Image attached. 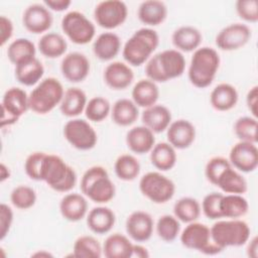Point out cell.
<instances>
[{
  "label": "cell",
  "mask_w": 258,
  "mask_h": 258,
  "mask_svg": "<svg viewBox=\"0 0 258 258\" xmlns=\"http://www.w3.org/2000/svg\"><path fill=\"white\" fill-rule=\"evenodd\" d=\"M185 70V58L175 48L165 49L153 54L145 64L147 79L154 83H165L180 77Z\"/></svg>",
  "instance_id": "cell-1"
},
{
  "label": "cell",
  "mask_w": 258,
  "mask_h": 258,
  "mask_svg": "<svg viewBox=\"0 0 258 258\" xmlns=\"http://www.w3.org/2000/svg\"><path fill=\"white\" fill-rule=\"evenodd\" d=\"M221 58L218 51L210 46H200L191 55L187 77L192 86L205 89L212 85L219 71Z\"/></svg>",
  "instance_id": "cell-2"
},
{
  "label": "cell",
  "mask_w": 258,
  "mask_h": 258,
  "mask_svg": "<svg viewBox=\"0 0 258 258\" xmlns=\"http://www.w3.org/2000/svg\"><path fill=\"white\" fill-rule=\"evenodd\" d=\"M159 44L158 33L150 27L137 29L124 43L122 55L125 61L133 67L145 63Z\"/></svg>",
  "instance_id": "cell-3"
},
{
  "label": "cell",
  "mask_w": 258,
  "mask_h": 258,
  "mask_svg": "<svg viewBox=\"0 0 258 258\" xmlns=\"http://www.w3.org/2000/svg\"><path fill=\"white\" fill-rule=\"evenodd\" d=\"M41 181L58 192H69L77 183V173L60 156L46 153L41 167Z\"/></svg>",
  "instance_id": "cell-4"
},
{
  "label": "cell",
  "mask_w": 258,
  "mask_h": 258,
  "mask_svg": "<svg viewBox=\"0 0 258 258\" xmlns=\"http://www.w3.org/2000/svg\"><path fill=\"white\" fill-rule=\"evenodd\" d=\"M82 194L96 204H106L112 201L116 187L111 180L107 169L101 165L88 168L81 178Z\"/></svg>",
  "instance_id": "cell-5"
},
{
  "label": "cell",
  "mask_w": 258,
  "mask_h": 258,
  "mask_svg": "<svg viewBox=\"0 0 258 258\" xmlns=\"http://www.w3.org/2000/svg\"><path fill=\"white\" fill-rule=\"evenodd\" d=\"M63 94L64 89L57 79H42L28 95L29 110L38 115L47 114L59 106Z\"/></svg>",
  "instance_id": "cell-6"
},
{
  "label": "cell",
  "mask_w": 258,
  "mask_h": 258,
  "mask_svg": "<svg viewBox=\"0 0 258 258\" xmlns=\"http://www.w3.org/2000/svg\"><path fill=\"white\" fill-rule=\"evenodd\" d=\"M213 242L222 250L228 247H240L250 239L249 225L240 219L217 220L210 228Z\"/></svg>",
  "instance_id": "cell-7"
},
{
  "label": "cell",
  "mask_w": 258,
  "mask_h": 258,
  "mask_svg": "<svg viewBox=\"0 0 258 258\" xmlns=\"http://www.w3.org/2000/svg\"><path fill=\"white\" fill-rule=\"evenodd\" d=\"M141 194L154 204L170 201L175 192L174 182L159 171H149L139 180Z\"/></svg>",
  "instance_id": "cell-8"
},
{
  "label": "cell",
  "mask_w": 258,
  "mask_h": 258,
  "mask_svg": "<svg viewBox=\"0 0 258 258\" xmlns=\"http://www.w3.org/2000/svg\"><path fill=\"white\" fill-rule=\"evenodd\" d=\"M179 235L181 244L189 250L206 255H216L223 251L213 242L210 227L205 224L196 221L188 223Z\"/></svg>",
  "instance_id": "cell-9"
},
{
  "label": "cell",
  "mask_w": 258,
  "mask_h": 258,
  "mask_svg": "<svg viewBox=\"0 0 258 258\" xmlns=\"http://www.w3.org/2000/svg\"><path fill=\"white\" fill-rule=\"evenodd\" d=\"M61 30L76 44H87L96 34L95 24L80 11H69L61 18Z\"/></svg>",
  "instance_id": "cell-10"
},
{
  "label": "cell",
  "mask_w": 258,
  "mask_h": 258,
  "mask_svg": "<svg viewBox=\"0 0 258 258\" xmlns=\"http://www.w3.org/2000/svg\"><path fill=\"white\" fill-rule=\"evenodd\" d=\"M28 110V94L18 87L9 88L4 93L1 101V127L17 123Z\"/></svg>",
  "instance_id": "cell-11"
},
{
  "label": "cell",
  "mask_w": 258,
  "mask_h": 258,
  "mask_svg": "<svg viewBox=\"0 0 258 258\" xmlns=\"http://www.w3.org/2000/svg\"><path fill=\"white\" fill-rule=\"evenodd\" d=\"M64 139L78 150H90L98 141V135L94 127L86 120L72 118L63 126Z\"/></svg>",
  "instance_id": "cell-12"
},
{
  "label": "cell",
  "mask_w": 258,
  "mask_h": 258,
  "mask_svg": "<svg viewBox=\"0 0 258 258\" xmlns=\"http://www.w3.org/2000/svg\"><path fill=\"white\" fill-rule=\"evenodd\" d=\"M128 16V7L121 0H105L99 2L94 9L96 23L107 30L122 25Z\"/></svg>",
  "instance_id": "cell-13"
},
{
  "label": "cell",
  "mask_w": 258,
  "mask_h": 258,
  "mask_svg": "<svg viewBox=\"0 0 258 258\" xmlns=\"http://www.w3.org/2000/svg\"><path fill=\"white\" fill-rule=\"evenodd\" d=\"M251 38V29L245 23H231L222 28L216 35L218 48L225 51L237 50L245 46Z\"/></svg>",
  "instance_id": "cell-14"
},
{
  "label": "cell",
  "mask_w": 258,
  "mask_h": 258,
  "mask_svg": "<svg viewBox=\"0 0 258 258\" xmlns=\"http://www.w3.org/2000/svg\"><path fill=\"white\" fill-rule=\"evenodd\" d=\"M257 143L239 141L234 144L229 152L231 165L240 172H252L258 166Z\"/></svg>",
  "instance_id": "cell-15"
},
{
  "label": "cell",
  "mask_w": 258,
  "mask_h": 258,
  "mask_svg": "<svg viewBox=\"0 0 258 258\" xmlns=\"http://www.w3.org/2000/svg\"><path fill=\"white\" fill-rule=\"evenodd\" d=\"M52 21V14L43 3L28 5L22 14V24L24 28L33 34L46 33L51 27Z\"/></svg>",
  "instance_id": "cell-16"
},
{
  "label": "cell",
  "mask_w": 258,
  "mask_h": 258,
  "mask_svg": "<svg viewBox=\"0 0 258 258\" xmlns=\"http://www.w3.org/2000/svg\"><path fill=\"white\" fill-rule=\"evenodd\" d=\"M91 64L88 57L81 52L73 51L66 54L60 62L63 78L71 83H81L90 74Z\"/></svg>",
  "instance_id": "cell-17"
},
{
  "label": "cell",
  "mask_w": 258,
  "mask_h": 258,
  "mask_svg": "<svg viewBox=\"0 0 258 258\" xmlns=\"http://www.w3.org/2000/svg\"><path fill=\"white\" fill-rule=\"evenodd\" d=\"M125 228L128 236L132 240L135 242H145L153 234L154 221L147 212L135 211L127 217Z\"/></svg>",
  "instance_id": "cell-18"
},
{
  "label": "cell",
  "mask_w": 258,
  "mask_h": 258,
  "mask_svg": "<svg viewBox=\"0 0 258 258\" xmlns=\"http://www.w3.org/2000/svg\"><path fill=\"white\" fill-rule=\"evenodd\" d=\"M167 142L175 149L188 148L196 139V127L185 119L171 121L166 129Z\"/></svg>",
  "instance_id": "cell-19"
},
{
  "label": "cell",
  "mask_w": 258,
  "mask_h": 258,
  "mask_svg": "<svg viewBox=\"0 0 258 258\" xmlns=\"http://www.w3.org/2000/svg\"><path fill=\"white\" fill-rule=\"evenodd\" d=\"M103 79L110 89L120 91L125 90L132 84L134 73L128 63L116 60L107 64L104 70Z\"/></svg>",
  "instance_id": "cell-20"
},
{
  "label": "cell",
  "mask_w": 258,
  "mask_h": 258,
  "mask_svg": "<svg viewBox=\"0 0 258 258\" xmlns=\"http://www.w3.org/2000/svg\"><path fill=\"white\" fill-rule=\"evenodd\" d=\"M141 120L145 127L153 133H161L166 131L172 121L170 110L161 104H154L145 108L141 114Z\"/></svg>",
  "instance_id": "cell-21"
},
{
  "label": "cell",
  "mask_w": 258,
  "mask_h": 258,
  "mask_svg": "<svg viewBox=\"0 0 258 258\" xmlns=\"http://www.w3.org/2000/svg\"><path fill=\"white\" fill-rule=\"evenodd\" d=\"M59 212L62 218L69 222H79L88 214V202L82 194L70 192L59 202Z\"/></svg>",
  "instance_id": "cell-22"
},
{
  "label": "cell",
  "mask_w": 258,
  "mask_h": 258,
  "mask_svg": "<svg viewBox=\"0 0 258 258\" xmlns=\"http://www.w3.org/2000/svg\"><path fill=\"white\" fill-rule=\"evenodd\" d=\"M43 75L44 67L36 56L25 59L17 63L14 68L16 81L26 87L37 85L42 80Z\"/></svg>",
  "instance_id": "cell-23"
},
{
  "label": "cell",
  "mask_w": 258,
  "mask_h": 258,
  "mask_svg": "<svg viewBox=\"0 0 258 258\" xmlns=\"http://www.w3.org/2000/svg\"><path fill=\"white\" fill-rule=\"evenodd\" d=\"M125 140L130 151L136 154L148 153L155 145L154 133L144 125L129 129Z\"/></svg>",
  "instance_id": "cell-24"
},
{
  "label": "cell",
  "mask_w": 258,
  "mask_h": 258,
  "mask_svg": "<svg viewBox=\"0 0 258 258\" xmlns=\"http://www.w3.org/2000/svg\"><path fill=\"white\" fill-rule=\"evenodd\" d=\"M202 40L203 35L201 31L191 25L179 26L171 35L172 44L180 52L195 51L200 47Z\"/></svg>",
  "instance_id": "cell-25"
},
{
  "label": "cell",
  "mask_w": 258,
  "mask_h": 258,
  "mask_svg": "<svg viewBox=\"0 0 258 258\" xmlns=\"http://www.w3.org/2000/svg\"><path fill=\"white\" fill-rule=\"evenodd\" d=\"M115 222V213L105 206L95 207L87 214V226L95 234L103 235L109 233Z\"/></svg>",
  "instance_id": "cell-26"
},
{
  "label": "cell",
  "mask_w": 258,
  "mask_h": 258,
  "mask_svg": "<svg viewBox=\"0 0 258 258\" xmlns=\"http://www.w3.org/2000/svg\"><path fill=\"white\" fill-rule=\"evenodd\" d=\"M121 50L120 37L111 31L102 32L97 36L93 43V52L95 56L103 61L113 59Z\"/></svg>",
  "instance_id": "cell-27"
},
{
  "label": "cell",
  "mask_w": 258,
  "mask_h": 258,
  "mask_svg": "<svg viewBox=\"0 0 258 258\" xmlns=\"http://www.w3.org/2000/svg\"><path fill=\"white\" fill-rule=\"evenodd\" d=\"M239 100V94L233 85L229 83H221L217 85L211 92L210 104L220 112H226L233 109Z\"/></svg>",
  "instance_id": "cell-28"
},
{
  "label": "cell",
  "mask_w": 258,
  "mask_h": 258,
  "mask_svg": "<svg viewBox=\"0 0 258 258\" xmlns=\"http://www.w3.org/2000/svg\"><path fill=\"white\" fill-rule=\"evenodd\" d=\"M167 6L160 0H145L137 10L138 19L147 26H157L167 17Z\"/></svg>",
  "instance_id": "cell-29"
},
{
  "label": "cell",
  "mask_w": 258,
  "mask_h": 258,
  "mask_svg": "<svg viewBox=\"0 0 258 258\" xmlns=\"http://www.w3.org/2000/svg\"><path fill=\"white\" fill-rule=\"evenodd\" d=\"M87 103V95L82 89L77 87L69 88L64 91L59 110L66 117L77 118L85 111Z\"/></svg>",
  "instance_id": "cell-30"
},
{
  "label": "cell",
  "mask_w": 258,
  "mask_h": 258,
  "mask_svg": "<svg viewBox=\"0 0 258 258\" xmlns=\"http://www.w3.org/2000/svg\"><path fill=\"white\" fill-rule=\"evenodd\" d=\"M132 101L140 108H148L156 104L159 98V88L149 79L139 80L131 92Z\"/></svg>",
  "instance_id": "cell-31"
},
{
  "label": "cell",
  "mask_w": 258,
  "mask_h": 258,
  "mask_svg": "<svg viewBox=\"0 0 258 258\" xmlns=\"http://www.w3.org/2000/svg\"><path fill=\"white\" fill-rule=\"evenodd\" d=\"M138 106L130 99L121 98L117 100L111 109L112 121L121 127H128L134 124L139 117Z\"/></svg>",
  "instance_id": "cell-32"
},
{
  "label": "cell",
  "mask_w": 258,
  "mask_h": 258,
  "mask_svg": "<svg viewBox=\"0 0 258 258\" xmlns=\"http://www.w3.org/2000/svg\"><path fill=\"white\" fill-rule=\"evenodd\" d=\"M133 243L120 233L109 235L103 244V255L107 258H132Z\"/></svg>",
  "instance_id": "cell-33"
},
{
  "label": "cell",
  "mask_w": 258,
  "mask_h": 258,
  "mask_svg": "<svg viewBox=\"0 0 258 258\" xmlns=\"http://www.w3.org/2000/svg\"><path fill=\"white\" fill-rule=\"evenodd\" d=\"M149 153L151 164L159 171L172 169L177 160L175 148L168 142L155 143Z\"/></svg>",
  "instance_id": "cell-34"
},
{
  "label": "cell",
  "mask_w": 258,
  "mask_h": 258,
  "mask_svg": "<svg viewBox=\"0 0 258 258\" xmlns=\"http://www.w3.org/2000/svg\"><path fill=\"white\" fill-rule=\"evenodd\" d=\"M216 186H218L225 194L235 195H243L248 189L246 178L232 165L220 175Z\"/></svg>",
  "instance_id": "cell-35"
},
{
  "label": "cell",
  "mask_w": 258,
  "mask_h": 258,
  "mask_svg": "<svg viewBox=\"0 0 258 258\" xmlns=\"http://www.w3.org/2000/svg\"><path fill=\"white\" fill-rule=\"evenodd\" d=\"M37 48L43 56L47 58H57L66 53L68 43L61 34L46 32L39 38Z\"/></svg>",
  "instance_id": "cell-36"
},
{
  "label": "cell",
  "mask_w": 258,
  "mask_h": 258,
  "mask_svg": "<svg viewBox=\"0 0 258 258\" xmlns=\"http://www.w3.org/2000/svg\"><path fill=\"white\" fill-rule=\"evenodd\" d=\"M222 219H240L249 211L248 201L242 195L226 194L220 202Z\"/></svg>",
  "instance_id": "cell-37"
},
{
  "label": "cell",
  "mask_w": 258,
  "mask_h": 258,
  "mask_svg": "<svg viewBox=\"0 0 258 258\" xmlns=\"http://www.w3.org/2000/svg\"><path fill=\"white\" fill-rule=\"evenodd\" d=\"M202 209L198 200L191 197H183L173 205L174 217L182 223H191L199 219Z\"/></svg>",
  "instance_id": "cell-38"
},
{
  "label": "cell",
  "mask_w": 258,
  "mask_h": 258,
  "mask_svg": "<svg viewBox=\"0 0 258 258\" xmlns=\"http://www.w3.org/2000/svg\"><path fill=\"white\" fill-rule=\"evenodd\" d=\"M140 169L139 160L129 153L121 154L114 163V170L117 177L124 181L134 180L139 175Z\"/></svg>",
  "instance_id": "cell-39"
},
{
  "label": "cell",
  "mask_w": 258,
  "mask_h": 258,
  "mask_svg": "<svg viewBox=\"0 0 258 258\" xmlns=\"http://www.w3.org/2000/svg\"><path fill=\"white\" fill-rule=\"evenodd\" d=\"M103 246L93 236L83 235L77 238L73 246V256L78 258H100Z\"/></svg>",
  "instance_id": "cell-40"
},
{
  "label": "cell",
  "mask_w": 258,
  "mask_h": 258,
  "mask_svg": "<svg viewBox=\"0 0 258 258\" xmlns=\"http://www.w3.org/2000/svg\"><path fill=\"white\" fill-rule=\"evenodd\" d=\"M35 54H36L35 44L30 39L24 38V37L16 38L12 42H10L7 48L8 59L14 66H16L17 63L25 59L35 56Z\"/></svg>",
  "instance_id": "cell-41"
},
{
  "label": "cell",
  "mask_w": 258,
  "mask_h": 258,
  "mask_svg": "<svg viewBox=\"0 0 258 258\" xmlns=\"http://www.w3.org/2000/svg\"><path fill=\"white\" fill-rule=\"evenodd\" d=\"M233 130L239 141L257 143L258 141V121L253 116L239 117L233 126Z\"/></svg>",
  "instance_id": "cell-42"
},
{
  "label": "cell",
  "mask_w": 258,
  "mask_h": 258,
  "mask_svg": "<svg viewBox=\"0 0 258 258\" xmlns=\"http://www.w3.org/2000/svg\"><path fill=\"white\" fill-rule=\"evenodd\" d=\"M155 228L158 237L167 243L174 241L180 234V222L174 215H163L159 217Z\"/></svg>",
  "instance_id": "cell-43"
},
{
  "label": "cell",
  "mask_w": 258,
  "mask_h": 258,
  "mask_svg": "<svg viewBox=\"0 0 258 258\" xmlns=\"http://www.w3.org/2000/svg\"><path fill=\"white\" fill-rule=\"evenodd\" d=\"M110 102L101 96L91 98L85 108V115L89 121L101 122L111 114Z\"/></svg>",
  "instance_id": "cell-44"
},
{
  "label": "cell",
  "mask_w": 258,
  "mask_h": 258,
  "mask_svg": "<svg viewBox=\"0 0 258 258\" xmlns=\"http://www.w3.org/2000/svg\"><path fill=\"white\" fill-rule=\"evenodd\" d=\"M37 200L36 191L31 186L20 184L14 187L10 194L11 204L19 210H28L32 208Z\"/></svg>",
  "instance_id": "cell-45"
},
{
  "label": "cell",
  "mask_w": 258,
  "mask_h": 258,
  "mask_svg": "<svg viewBox=\"0 0 258 258\" xmlns=\"http://www.w3.org/2000/svg\"><path fill=\"white\" fill-rule=\"evenodd\" d=\"M231 166V163L228 158L223 156H215L208 160L205 167V175L212 184L216 185L220 175Z\"/></svg>",
  "instance_id": "cell-46"
},
{
  "label": "cell",
  "mask_w": 258,
  "mask_h": 258,
  "mask_svg": "<svg viewBox=\"0 0 258 258\" xmlns=\"http://www.w3.org/2000/svg\"><path fill=\"white\" fill-rule=\"evenodd\" d=\"M223 194L213 191L206 195L203 199L201 209L204 215L210 220H220L222 219L220 211V202Z\"/></svg>",
  "instance_id": "cell-47"
},
{
  "label": "cell",
  "mask_w": 258,
  "mask_h": 258,
  "mask_svg": "<svg viewBox=\"0 0 258 258\" xmlns=\"http://www.w3.org/2000/svg\"><path fill=\"white\" fill-rule=\"evenodd\" d=\"M45 152L35 151L30 153L24 161V171L26 175L32 180L40 181L41 178V167Z\"/></svg>",
  "instance_id": "cell-48"
},
{
  "label": "cell",
  "mask_w": 258,
  "mask_h": 258,
  "mask_svg": "<svg viewBox=\"0 0 258 258\" xmlns=\"http://www.w3.org/2000/svg\"><path fill=\"white\" fill-rule=\"evenodd\" d=\"M235 9L241 19L246 22L256 23L258 21V2L257 0H238Z\"/></svg>",
  "instance_id": "cell-49"
},
{
  "label": "cell",
  "mask_w": 258,
  "mask_h": 258,
  "mask_svg": "<svg viewBox=\"0 0 258 258\" xmlns=\"http://www.w3.org/2000/svg\"><path fill=\"white\" fill-rule=\"evenodd\" d=\"M13 223V211L12 209L2 203L0 205V240H4L8 235Z\"/></svg>",
  "instance_id": "cell-50"
},
{
  "label": "cell",
  "mask_w": 258,
  "mask_h": 258,
  "mask_svg": "<svg viewBox=\"0 0 258 258\" xmlns=\"http://www.w3.org/2000/svg\"><path fill=\"white\" fill-rule=\"evenodd\" d=\"M13 22L9 17L5 15H1L0 17V45L4 46L5 43L10 40L13 35Z\"/></svg>",
  "instance_id": "cell-51"
},
{
  "label": "cell",
  "mask_w": 258,
  "mask_h": 258,
  "mask_svg": "<svg viewBox=\"0 0 258 258\" xmlns=\"http://www.w3.org/2000/svg\"><path fill=\"white\" fill-rule=\"evenodd\" d=\"M257 102H258V87L253 86L246 95V105L253 117L257 118Z\"/></svg>",
  "instance_id": "cell-52"
},
{
  "label": "cell",
  "mask_w": 258,
  "mask_h": 258,
  "mask_svg": "<svg viewBox=\"0 0 258 258\" xmlns=\"http://www.w3.org/2000/svg\"><path fill=\"white\" fill-rule=\"evenodd\" d=\"M42 3L49 10L56 11V12L66 11L72 5L71 0H44Z\"/></svg>",
  "instance_id": "cell-53"
},
{
  "label": "cell",
  "mask_w": 258,
  "mask_h": 258,
  "mask_svg": "<svg viewBox=\"0 0 258 258\" xmlns=\"http://www.w3.org/2000/svg\"><path fill=\"white\" fill-rule=\"evenodd\" d=\"M248 246H247V255L251 258H257L258 257V238L257 236H254L253 238L248 240Z\"/></svg>",
  "instance_id": "cell-54"
},
{
  "label": "cell",
  "mask_w": 258,
  "mask_h": 258,
  "mask_svg": "<svg viewBox=\"0 0 258 258\" xmlns=\"http://www.w3.org/2000/svg\"><path fill=\"white\" fill-rule=\"evenodd\" d=\"M132 257H137V258H147L149 257V253L145 247L139 244H134L133 245V253Z\"/></svg>",
  "instance_id": "cell-55"
},
{
  "label": "cell",
  "mask_w": 258,
  "mask_h": 258,
  "mask_svg": "<svg viewBox=\"0 0 258 258\" xmlns=\"http://www.w3.org/2000/svg\"><path fill=\"white\" fill-rule=\"evenodd\" d=\"M10 169L3 162L0 164V181L3 182L6 179L10 178Z\"/></svg>",
  "instance_id": "cell-56"
},
{
  "label": "cell",
  "mask_w": 258,
  "mask_h": 258,
  "mask_svg": "<svg viewBox=\"0 0 258 258\" xmlns=\"http://www.w3.org/2000/svg\"><path fill=\"white\" fill-rule=\"evenodd\" d=\"M32 256H36V257H51L52 255L49 252L41 250V251H38V252L32 254Z\"/></svg>",
  "instance_id": "cell-57"
}]
</instances>
